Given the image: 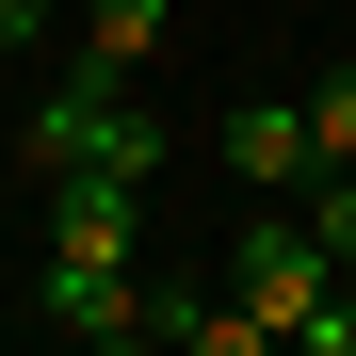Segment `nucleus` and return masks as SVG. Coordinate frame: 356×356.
Masks as SVG:
<instances>
[{"mask_svg":"<svg viewBox=\"0 0 356 356\" xmlns=\"http://www.w3.org/2000/svg\"><path fill=\"white\" fill-rule=\"evenodd\" d=\"M49 17H65V0H0V49H33V33H49Z\"/></svg>","mask_w":356,"mask_h":356,"instance_id":"6e6552de","label":"nucleus"},{"mask_svg":"<svg viewBox=\"0 0 356 356\" xmlns=\"http://www.w3.org/2000/svg\"><path fill=\"white\" fill-rule=\"evenodd\" d=\"M33 162H97V178H162V113H130V81H65L33 113Z\"/></svg>","mask_w":356,"mask_h":356,"instance_id":"f257e3e1","label":"nucleus"},{"mask_svg":"<svg viewBox=\"0 0 356 356\" xmlns=\"http://www.w3.org/2000/svg\"><path fill=\"white\" fill-rule=\"evenodd\" d=\"M211 146H227V178H259V195H308V97H243Z\"/></svg>","mask_w":356,"mask_h":356,"instance_id":"20e7f679","label":"nucleus"},{"mask_svg":"<svg viewBox=\"0 0 356 356\" xmlns=\"http://www.w3.org/2000/svg\"><path fill=\"white\" fill-rule=\"evenodd\" d=\"M324 275H340V259H324V227L291 211V195H259V211H243V275H227V291H243V308L291 340V324L324 308Z\"/></svg>","mask_w":356,"mask_h":356,"instance_id":"f03ea898","label":"nucleus"},{"mask_svg":"<svg viewBox=\"0 0 356 356\" xmlns=\"http://www.w3.org/2000/svg\"><path fill=\"white\" fill-rule=\"evenodd\" d=\"M162 291H130V259H49V324L65 340H146Z\"/></svg>","mask_w":356,"mask_h":356,"instance_id":"39448f33","label":"nucleus"},{"mask_svg":"<svg viewBox=\"0 0 356 356\" xmlns=\"http://www.w3.org/2000/svg\"><path fill=\"white\" fill-rule=\"evenodd\" d=\"M162 0H81V49H65V81H130V65H162Z\"/></svg>","mask_w":356,"mask_h":356,"instance_id":"423d86ee","label":"nucleus"},{"mask_svg":"<svg viewBox=\"0 0 356 356\" xmlns=\"http://www.w3.org/2000/svg\"><path fill=\"white\" fill-rule=\"evenodd\" d=\"M130 211H146V178L49 162V259H130Z\"/></svg>","mask_w":356,"mask_h":356,"instance_id":"7ed1b4c3","label":"nucleus"},{"mask_svg":"<svg viewBox=\"0 0 356 356\" xmlns=\"http://www.w3.org/2000/svg\"><path fill=\"white\" fill-rule=\"evenodd\" d=\"M324 162H356V65L308 81V178H324Z\"/></svg>","mask_w":356,"mask_h":356,"instance_id":"0eeeda50","label":"nucleus"}]
</instances>
